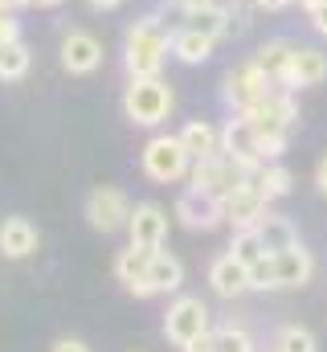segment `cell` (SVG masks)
Listing matches in <instances>:
<instances>
[{"mask_svg": "<svg viewBox=\"0 0 327 352\" xmlns=\"http://www.w3.org/2000/svg\"><path fill=\"white\" fill-rule=\"evenodd\" d=\"M242 115L253 123V131H258L262 160H278V156L286 152V140H291L295 123H299V107H295L291 90H286V87H274L266 98H262V102H253V107H249V111H242Z\"/></svg>", "mask_w": 327, "mask_h": 352, "instance_id": "obj_2", "label": "cell"}, {"mask_svg": "<svg viewBox=\"0 0 327 352\" xmlns=\"http://www.w3.org/2000/svg\"><path fill=\"white\" fill-rule=\"evenodd\" d=\"M209 287L221 295V299H238L249 291V266L242 258H234V254H221V258H213L209 266Z\"/></svg>", "mask_w": 327, "mask_h": 352, "instance_id": "obj_17", "label": "cell"}, {"mask_svg": "<svg viewBox=\"0 0 327 352\" xmlns=\"http://www.w3.org/2000/svg\"><path fill=\"white\" fill-rule=\"evenodd\" d=\"M180 8H196V4H213V0H176Z\"/></svg>", "mask_w": 327, "mask_h": 352, "instance_id": "obj_39", "label": "cell"}, {"mask_svg": "<svg viewBox=\"0 0 327 352\" xmlns=\"http://www.w3.org/2000/svg\"><path fill=\"white\" fill-rule=\"evenodd\" d=\"M213 340H217V352H253V340L245 328H221L213 332Z\"/></svg>", "mask_w": 327, "mask_h": 352, "instance_id": "obj_29", "label": "cell"}, {"mask_svg": "<svg viewBox=\"0 0 327 352\" xmlns=\"http://www.w3.org/2000/svg\"><path fill=\"white\" fill-rule=\"evenodd\" d=\"M270 201L262 197V188L253 184V180H245V184H238L225 201H221V209H225V221L234 226V230H253L270 209H266Z\"/></svg>", "mask_w": 327, "mask_h": 352, "instance_id": "obj_10", "label": "cell"}, {"mask_svg": "<svg viewBox=\"0 0 327 352\" xmlns=\"http://www.w3.org/2000/svg\"><path fill=\"white\" fill-rule=\"evenodd\" d=\"M62 0H33V8H58Z\"/></svg>", "mask_w": 327, "mask_h": 352, "instance_id": "obj_38", "label": "cell"}, {"mask_svg": "<svg viewBox=\"0 0 327 352\" xmlns=\"http://www.w3.org/2000/svg\"><path fill=\"white\" fill-rule=\"evenodd\" d=\"M37 250V226L29 217H4L0 221V254L4 258H29Z\"/></svg>", "mask_w": 327, "mask_h": 352, "instance_id": "obj_18", "label": "cell"}, {"mask_svg": "<svg viewBox=\"0 0 327 352\" xmlns=\"http://www.w3.org/2000/svg\"><path fill=\"white\" fill-rule=\"evenodd\" d=\"M176 217H180V226H188V230H217V226L225 221V209H221L217 197L196 192V188H184L180 201H176Z\"/></svg>", "mask_w": 327, "mask_h": 352, "instance_id": "obj_12", "label": "cell"}, {"mask_svg": "<svg viewBox=\"0 0 327 352\" xmlns=\"http://www.w3.org/2000/svg\"><path fill=\"white\" fill-rule=\"evenodd\" d=\"M249 291H274V254H266L258 266H249Z\"/></svg>", "mask_w": 327, "mask_h": 352, "instance_id": "obj_30", "label": "cell"}, {"mask_svg": "<svg viewBox=\"0 0 327 352\" xmlns=\"http://www.w3.org/2000/svg\"><path fill=\"white\" fill-rule=\"evenodd\" d=\"M315 184H319V192L327 197V156L319 160V164H315Z\"/></svg>", "mask_w": 327, "mask_h": 352, "instance_id": "obj_35", "label": "cell"}, {"mask_svg": "<svg viewBox=\"0 0 327 352\" xmlns=\"http://www.w3.org/2000/svg\"><path fill=\"white\" fill-rule=\"evenodd\" d=\"M253 230H258V238H262V246H266L270 254L299 246V230H295V226H291V217H282V213H266Z\"/></svg>", "mask_w": 327, "mask_h": 352, "instance_id": "obj_23", "label": "cell"}, {"mask_svg": "<svg viewBox=\"0 0 327 352\" xmlns=\"http://www.w3.org/2000/svg\"><path fill=\"white\" fill-rule=\"evenodd\" d=\"M12 41H21V21L16 12H0V45H12Z\"/></svg>", "mask_w": 327, "mask_h": 352, "instance_id": "obj_31", "label": "cell"}, {"mask_svg": "<svg viewBox=\"0 0 327 352\" xmlns=\"http://www.w3.org/2000/svg\"><path fill=\"white\" fill-rule=\"evenodd\" d=\"M123 115L135 123V127H156L172 115V87L156 78H131L123 90Z\"/></svg>", "mask_w": 327, "mask_h": 352, "instance_id": "obj_3", "label": "cell"}, {"mask_svg": "<svg viewBox=\"0 0 327 352\" xmlns=\"http://www.w3.org/2000/svg\"><path fill=\"white\" fill-rule=\"evenodd\" d=\"M245 180H253V176L245 173L242 164L234 160V156H225V152H217V156H209V160H192V173H188V188H196V192H209V197H217V201H225L238 184Z\"/></svg>", "mask_w": 327, "mask_h": 352, "instance_id": "obj_5", "label": "cell"}, {"mask_svg": "<svg viewBox=\"0 0 327 352\" xmlns=\"http://www.w3.org/2000/svg\"><path fill=\"white\" fill-rule=\"evenodd\" d=\"M12 4H16V8H33V0H12Z\"/></svg>", "mask_w": 327, "mask_h": 352, "instance_id": "obj_41", "label": "cell"}, {"mask_svg": "<svg viewBox=\"0 0 327 352\" xmlns=\"http://www.w3.org/2000/svg\"><path fill=\"white\" fill-rule=\"evenodd\" d=\"M253 184L262 188V197H266V201H278V197H286V192H291L295 176L286 173L282 164H262V173L253 176Z\"/></svg>", "mask_w": 327, "mask_h": 352, "instance_id": "obj_27", "label": "cell"}, {"mask_svg": "<svg viewBox=\"0 0 327 352\" xmlns=\"http://www.w3.org/2000/svg\"><path fill=\"white\" fill-rule=\"evenodd\" d=\"M127 217H131V201H127L123 188L98 184V188L86 197V221H90V230L115 234V230H127Z\"/></svg>", "mask_w": 327, "mask_h": 352, "instance_id": "obj_7", "label": "cell"}, {"mask_svg": "<svg viewBox=\"0 0 327 352\" xmlns=\"http://www.w3.org/2000/svg\"><path fill=\"white\" fill-rule=\"evenodd\" d=\"M299 4H303V8H315V4H324V0H299Z\"/></svg>", "mask_w": 327, "mask_h": 352, "instance_id": "obj_42", "label": "cell"}, {"mask_svg": "<svg viewBox=\"0 0 327 352\" xmlns=\"http://www.w3.org/2000/svg\"><path fill=\"white\" fill-rule=\"evenodd\" d=\"M229 254H234V258H242L245 266H258L270 250L262 246L258 230H238V234H234V242H229Z\"/></svg>", "mask_w": 327, "mask_h": 352, "instance_id": "obj_28", "label": "cell"}, {"mask_svg": "<svg viewBox=\"0 0 327 352\" xmlns=\"http://www.w3.org/2000/svg\"><path fill=\"white\" fill-rule=\"evenodd\" d=\"M291 54H295V45L286 41V37H274V41H266L258 54H253V62L266 70V78H274L278 87L286 82V70H291Z\"/></svg>", "mask_w": 327, "mask_h": 352, "instance_id": "obj_24", "label": "cell"}, {"mask_svg": "<svg viewBox=\"0 0 327 352\" xmlns=\"http://www.w3.org/2000/svg\"><path fill=\"white\" fill-rule=\"evenodd\" d=\"M139 164H144V176L156 184H176L192 173V156L180 144V135H152L139 152Z\"/></svg>", "mask_w": 327, "mask_h": 352, "instance_id": "obj_4", "label": "cell"}, {"mask_svg": "<svg viewBox=\"0 0 327 352\" xmlns=\"http://www.w3.org/2000/svg\"><path fill=\"white\" fill-rule=\"evenodd\" d=\"M180 144L188 148L192 160H209V156L221 152V131H217L213 123H205V119H188V123L180 127Z\"/></svg>", "mask_w": 327, "mask_h": 352, "instance_id": "obj_20", "label": "cell"}, {"mask_svg": "<svg viewBox=\"0 0 327 352\" xmlns=\"http://www.w3.org/2000/svg\"><path fill=\"white\" fill-rule=\"evenodd\" d=\"M148 295H168V291H180V283H184V266L180 258H172L168 250H156V258L148 266Z\"/></svg>", "mask_w": 327, "mask_h": 352, "instance_id": "obj_22", "label": "cell"}, {"mask_svg": "<svg viewBox=\"0 0 327 352\" xmlns=\"http://www.w3.org/2000/svg\"><path fill=\"white\" fill-rule=\"evenodd\" d=\"M127 234H131V246H152V250H160L164 238H168V213H164L160 205H152V201L135 205L131 217H127Z\"/></svg>", "mask_w": 327, "mask_h": 352, "instance_id": "obj_13", "label": "cell"}, {"mask_svg": "<svg viewBox=\"0 0 327 352\" xmlns=\"http://www.w3.org/2000/svg\"><path fill=\"white\" fill-rule=\"evenodd\" d=\"M205 332H209V307H205V299L180 295V299L168 307V316H164V336H168L176 349H184L188 340H196V336H205Z\"/></svg>", "mask_w": 327, "mask_h": 352, "instance_id": "obj_8", "label": "cell"}, {"mask_svg": "<svg viewBox=\"0 0 327 352\" xmlns=\"http://www.w3.org/2000/svg\"><path fill=\"white\" fill-rule=\"evenodd\" d=\"M274 87H278V82H274V78H266V70L249 58V62L234 66V70L225 74V90H221V94H225V102L242 115V111H249L253 102H262Z\"/></svg>", "mask_w": 327, "mask_h": 352, "instance_id": "obj_6", "label": "cell"}, {"mask_svg": "<svg viewBox=\"0 0 327 352\" xmlns=\"http://www.w3.org/2000/svg\"><path fill=\"white\" fill-rule=\"evenodd\" d=\"M221 152L234 156L249 176H258L262 173V164H266V160H262V148H258V131H253V123H249L245 115H238V111H234V115L225 119V127H221Z\"/></svg>", "mask_w": 327, "mask_h": 352, "instance_id": "obj_9", "label": "cell"}, {"mask_svg": "<svg viewBox=\"0 0 327 352\" xmlns=\"http://www.w3.org/2000/svg\"><path fill=\"white\" fill-rule=\"evenodd\" d=\"M168 54H172V29L164 25L160 12H144L139 21H131L123 37V66L131 78H156Z\"/></svg>", "mask_w": 327, "mask_h": 352, "instance_id": "obj_1", "label": "cell"}, {"mask_svg": "<svg viewBox=\"0 0 327 352\" xmlns=\"http://www.w3.org/2000/svg\"><path fill=\"white\" fill-rule=\"evenodd\" d=\"M184 352H217V340H213V332H205V336H196V340H188Z\"/></svg>", "mask_w": 327, "mask_h": 352, "instance_id": "obj_33", "label": "cell"}, {"mask_svg": "<svg viewBox=\"0 0 327 352\" xmlns=\"http://www.w3.org/2000/svg\"><path fill=\"white\" fill-rule=\"evenodd\" d=\"M0 12H16V4L12 0H0Z\"/></svg>", "mask_w": 327, "mask_h": 352, "instance_id": "obj_40", "label": "cell"}, {"mask_svg": "<svg viewBox=\"0 0 327 352\" xmlns=\"http://www.w3.org/2000/svg\"><path fill=\"white\" fill-rule=\"evenodd\" d=\"M49 352H90V349H86L82 340H74V336H62V340H58Z\"/></svg>", "mask_w": 327, "mask_h": 352, "instance_id": "obj_34", "label": "cell"}, {"mask_svg": "<svg viewBox=\"0 0 327 352\" xmlns=\"http://www.w3.org/2000/svg\"><path fill=\"white\" fill-rule=\"evenodd\" d=\"M307 12H311V29H315L319 37H327V0L315 4V8H307Z\"/></svg>", "mask_w": 327, "mask_h": 352, "instance_id": "obj_32", "label": "cell"}, {"mask_svg": "<svg viewBox=\"0 0 327 352\" xmlns=\"http://www.w3.org/2000/svg\"><path fill=\"white\" fill-rule=\"evenodd\" d=\"M184 25L188 29H196V33H205V37H213V41H221V37H229V4H196V8H184Z\"/></svg>", "mask_w": 327, "mask_h": 352, "instance_id": "obj_19", "label": "cell"}, {"mask_svg": "<svg viewBox=\"0 0 327 352\" xmlns=\"http://www.w3.org/2000/svg\"><path fill=\"white\" fill-rule=\"evenodd\" d=\"M86 4H90L94 12H111V8H119L123 0H86Z\"/></svg>", "mask_w": 327, "mask_h": 352, "instance_id": "obj_36", "label": "cell"}, {"mask_svg": "<svg viewBox=\"0 0 327 352\" xmlns=\"http://www.w3.org/2000/svg\"><path fill=\"white\" fill-rule=\"evenodd\" d=\"M4 50H8V45H0V58H4Z\"/></svg>", "mask_w": 327, "mask_h": 352, "instance_id": "obj_43", "label": "cell"}, {"mask_svg": "<svg viewBox=\"0 0 327 352\" xmlns=\"http://www.w3.org/2000/svg\"><path fill=\"white\" fill-rule=\"evenodd\" d=\"M327 78V54L315 45H295L291 54V70H286V90H303V87H319Z\"/></svg>", "mask_w": 327, "mask_h": 352, "instance_id": "obj_15", "label": "cell"}, {"mask_svg": "<svg viewBox=\"0 0 327 352\" xmlns=\"http://www.w3.org/2000/svg\"><path fill=\"white\" fill-rule=\"evenodd\" d=\"M62 66L70 74H94L102 66V41L86 29H66L62 37Z\"/></svg>", "mask_w": 327, "mask_h": 352, "instance_id": "obj_11", "label": "cell"}, {"mask_svg": "<svg viewBox=\"0 0 327 352\" xmlns=\"http://www.w3.org/2000/svg\"><path fill=\"white\" fill-rule=\"evenodd\" d=\"M274 352H319L315 344V332L311 328H299V324H286V328H278L274 332Z\"/></svg>", "mask_w": 327, "mask_h": 352, "instance_id": "obj_25", "label": "cell"}, {"mask_svg": "<svg viewBox=\"0 0 327 352\" xmlns=\"http://www.w3.org/2000/svg\"><path fill=\"white\" fill-rule=\"evenodd\" d=\"M311 274H315V258H311V250H303V242L274 254V291L278 287H307Z\"/></svg>", "mask_w": 327, "mask_h": 352, "instance_id": "obj_16", "label": "cell"}, {"mask_svg": "<svg viewBox=\"0 0 327 352\" xmlns=\"http://www.w3.org/2000/svg\"><path fill=\"white\" fill-rule=\"evenodd\" d=\"M156 258V250L152 246H127V250H119V258H115V278L131 291V295H139V299H152L148 295V266Z\"/></svg>", "mask_w": 327, "mask_h": 352, "instance_id": "obj_14", "label": "cell"}, {"mask_svg": "<svg viewBox=\"0 0 327 352\" xmlns=\"http://www.w3.org/2000/svg\"><path fill=\"white\" fill-rule=\"evenodd\" d=\"M29 66H33L29 45H25V41H12V45L4 50V58H0V82H21V78L29 74Z\"/></svg>", "mask_w": 327, "mask_h": 352, "instance_id": "obj_26", "label": "cell"}, {"mask_svg": "<svg viewBox=\"0 0 327 352\" xmlns=\"http://www.w3.org/2000/svg\"><path fill=\"white\" fill-rule=\"evenodd\" d=\"M213 37H205V33H196V29H172V58L176 62H184V66H201V62H209V54H213Z\"/></svg>", "mask_w": 327, "mask_h": 352, "instance_id": "obj_21", "label": "cell"}, {"mask_svg": "<svg viewBox=\"0 0 327 352\" xmlns=\"http://www.w3.org/2000/svg\"><path fill=\"white\" fill-rule=\"evenodd\" d=\"M253 4H258V8H266V12H282L291 0H253Z\"/></svg>", "mask_w": 327, "mask_h": 352, "instance_id": "obj_37", "label": "cell"}]
</instances>
